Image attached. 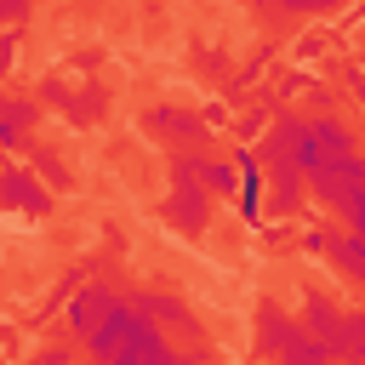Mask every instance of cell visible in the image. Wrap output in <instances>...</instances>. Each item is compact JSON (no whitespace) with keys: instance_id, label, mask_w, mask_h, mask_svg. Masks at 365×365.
<instances>
[{"instance_id":"6da1fadb","label":"cell","mask_w":365,"mask_h":365,"mask_svg":"<svg viewBox=\"0 0 365 365\" xmlns=\"http://www.w3.org/2000/svg\"><path fill=\"white\" fill-rule=\"evenodd\" d=\"M308 194H314L319 205H331V211H348V205L365 194V154L354 148V154L319 160V165L308 171Z\"/></svg>"},{"instance_id":"7a4b0ae2","label":"cell","mask_w":365,"mask_h":365,"mask_svg":"<svg viewBox=\"0 0 365 365\" xmlns=\"http://www.w3.org/2000/svg\"><path fill=\"white\" fill-rule=\"evenodd\" d=\"M336 154H354V131L336 114H302V125H297V165L314 171L319 160H336Z\"/></svg>"},{"instance_id":"3957f363","label":"cell","mask_w":365,"mask_h":365,"mask_svg":"<svg viewBox=\"0 0 365 365\" xmlns=\"http://www.w3.org/2000/svg\"><path fill=\"white\" fill-rule=\"evenodd\" d=\"M308 251H319L325 268H331L336 279H348V285L365 291V240H359L348 222H336V228H314V234H308Z\"/></svg>"},{"instance_id":"277c9868","label":"cell","mask_w":365,"mask_h":365,"mask_svg":"<svg viewBox=\"0 0 365 365\" xmlns=\"http://www.w3.org/2000/svg\"><path fill=\"white\" fill-rule=\"evenodd\" d=\"M125 302H131L143 319H154L165 336L200 342V319H194V308H188L182 297H171V291H125Z\"/></svg>"},{"instance_id":"5b68a950","label":"cell","mask_w":365,"mask_h":365,"mask_svg":"<svg viewBox=\"0 0 365 365\" xmlns=\"http://www.w3.org/2000/svg\"><path fill=\"white\" fill-rule=\"evenodd\" d=\"M148 325H154V319H143L131 302H120V308H114V314H108V319H103V325L86 336V354H91L97 365H114V359H120V354H125V348H131V342H137Z\"/></svg>"},{"instance_id":"8992f818","label":"cell","mask_w":365,"mask_h":365,"mask_svg":"<svg viewBox=\"0 0 365 365\" xmlns=\"http://www.w3.org/2000/svg\"><path fill=\"white\" fill-rule=\"evenodd\" d=\"M120 302H125V291H120V285L91 279V285H74V297H68V314H63V319H68V331L86 342V336H91V331H97Z\"/></svg>"},{"instance_id":"52a82bcc","label":"cell","mask_w":365,"mask_h":365,"mask_svg":"<svg viewBox=\"0 0 365 365\" xmlns=\"http://www.w3.org/2000/svg\"><path fill=\"white\" fill-rule=\"evenodd\" d=\"M165 222L177 234H205L211 222V194L200 177H171V194H165Z\"/></svg>"},{"instance_id":"ba28073f","label":"cell","mask_w":365,"mask_h":365,"mask_svg":"<svg viewBox=\"0 0 365 365\" xmlns=\"http://www.w3.org/2000/svg\"><path fill=\"white\" fill-rule=\"evenodd\" d=\"M297 342H308V325H302V314L279 308L274 297H268V302H257V348H262L268 359H279V354H291Z\"/></svg>"},{"instance_id":"9c48e42d","label":"cell","mask_w":365,"mask_h":365,"mask_svg":"<svg viewBox=\"0 0 365 365\" xmlns=\"http://www.w3.org/2000/svg\"><path fill=\"white\" fill-rule=\"evenodd\" d=\"M297 125H302V114H274V125L262 131L257 160H262L268 177H279V171H302V165H297ZM302 177H308V171H302Z\"/></svg>"},{"instance_id":"30bf717a","label":"cell","mask_w":365,"mask_h":365,"mask_svg":"<svg viewBox=\"0 0 365 365\" xmlns=\"http://www.w3.org/2000/svg\"><path fill=\"white\" fill-rule=\"evenodd\" d=\"M0 205L29 211V217H46L51 211V194H46V182H40L34 165H0Z\"/></svg>"},{"instance_id":"8fae6325","label":"cell","mask_w":365,"mask_h":365,"mask_svg":"<svg viewBox=\"0 0 365 365\" xmlns=\"http://www.w3.org/2000/svg\"><path fill=\"white\" fill-rule=\"evenodd\" d=\"M302 325H308V336H314L325 354L342 359V348H348V336H342V308H336L325 291H308V297H302Z\"/></svg>"},{"instance_id":"7c38bea8","label":"cell","mask_w":365,"mask_h":365,"mask_svg":"<svg viewBox=\"0 0 365 365\" xmlns=\"http://www.w3.org/2000/svg\"><path fill=\"white\" fill-rule=\"evenodd\" d=\"M148 131L160 143H177V148H200V137H205L200 114H182V108H154L148 114Z\"/></svg>"},{"instance_id":"4fadbf2b","label":"cell","mask_w":365,"mask_h":365,"mask_svg":"<svg viewBox=\"0 0 365 365\" xmlns=\"http://www.w3.org/2000/svg\"><path fill=\"white\" fill-rule=\"evenodd\" d=\"M34 120H40V103H34V97L0 91V148H17V143L34 131Z\"/></svg>"},{"instance_id":"5bb4252c","label":"cell","mask_w":365,"mask_h":365,"mask_svg":"<svg viewBox=\"0 0 365 365\" xmlns=\"http://www.w3.org/2000/svg\"><path fill=\"white\" fill-rule=\"evenodd\" d=\"M302 200H308V177H302V171H279V177H268V217H297Z\"/></svg>"},{"instance_id":"9a60e30c","label":"cell","mask_w":365,"mask_h":365,"mask_svg":"<svg viewBox=\"0 0 365 365\" xmlns=\"http://www.w3.org/2000/svg\"><path fill=\"white\" fill-rule=\"evenodd\" d=\"M200 182H205V194H211V200H234V194H240V165H228V160L205 154V171H200Z\"/></svg>"},{"instance_id":"2e32d148","label":"cell","mask_w":365,"mask_h":365,"mask_svg":"<svg viewBox=\"0 0 365 365\" xmlns=\"http://www.w3.org/2000/svg\"><path fill=\"white\" fill-rule=\"evenodd\" d=\"M342 336H348L342 359L348 365H365V308H342Z\"/></svg>"},{"instance_id":"e0dca14e","label":"cell","mask_w":365,"mask_h":365,"mask_svg":"<svg viewBox=\"0 0 365 365\" xmlns=\"http://www.w3.org/2000/svg\"><path fill=\"white\" fill-rule=\"evenodd\" d=\"M274 365H348V359H336V354H325V348H319V342L308 336V342H297L291 354H279Z\"/></svg>"},{"instance_id":"ac0fdd59","label":"cell","mask_w":365,"mask_h":365,"mask_svg":"<svg viewBox=\"0 0 365 365\" xmlns=\"http://www.w3.org/2000/svg\"><path fill=\"white\" fill-rule=\"evenodd\" d=\"M34 171L51 182V188H74V177H68V165L57 160V154H46V148H34Z\"/></svg>"},{"instance_id":"d6986e66","label":"cell","mask_w":365,"mask_h":365,"mask_svg":"<svg viewBox=\"0 0 365 365\" xmlns=\"http://www.w3.org/2000/svg\"><path fill=\"white\" fill-rule=\"evenodd\" d=\"M279 11H297V17H331L342 11V0H274Z\"/></svg>"},{"instance_id":"ffe728a7","label":"cell","mask_w":365,"mask_h":365,"mask_svg":"<svg viewBox=\"0 0 365 365\" xmlns=\"http://www.w3.org/2000/svg\"><path fill=\"white\" fill-rule=\"evenodd\" d=\"M103 103H108V97H103L97 86H86V97H74V103H68V114H74V120H97V114H103Z\"/></svg>"},{"instance_id":"44dd1931","label":"cell","mask_w":365,"mask_h":365,"mask_svg":"<svg viewBox=\"0 0 365 365\" xmlns=\"http://www.w3.org/2000/svg\"><path fill=\"white\" fill-rule=\"evenodd\" d=\"M29 17V0H0V29H17Z\"/></svg>"},{"instance_id":"7402d4cb","label":"cell","mask_w":365,"mask_h":365,"mask_svg":"<svg viewBox=\"0 0 365 365\" xmlns=\"http://www.w3.org/2000/svg\"><path fill=\"white\" fill-rule=\"evenodd\" d=\"M29 365H74V354H68V348H40Z\"/></svg>"},{"instance_id":"603a6c76","label":"cell","mask_w":365,"mask_h":365,"mask_svg":"<svg viewBox=\"0 0 365 365\" xmlns=\"http://www.w3.org/2000/svg\"><path fill=\"white\" fill-rule=\"evenodd\" d=\"M342 222H348V228H354V234L365 240V194H359V200H354V205L342 211Z\"/></svg>"},{"instance_id":"cb8c5ba5","label":"cell","mask_w":365,"mask_h":365,"mask_svg":"<svg viewBox=\"0 0 365 365\" xmlns=\"http://www.w3.org/2000/svg\"><path fill=\"white\" fill-rule=\"evenodd\" d=\"M11 63H17V34H6V46H0V80L11 74Z\"/></svg>"},{"instance_id":"d4e9b609","label":"cell","mask_w":365,"mask_h":365,"mask_svg":"<svg viewBox=\"0 0 365 365\" xmlns=\"http://www.w3.org/2000/svg\"><path fill=\"white\" fill-rule=\"evenodd\" d=\"M177 365H211V354H205V348H200V342H188V348H182V354H177Z\"/></svg>"},{"instance_id":"484cf974","label":"cell","mask_w":365,"mask_h":365,"mask_svg":"<svg viewBox=\"0 0 365 365\" xmlns=\"http://www.w3.org/2000/svg\"><path fill=\"white\" fill-rule=\"evenodd\" d=\"M257 131H268V114H245L240 120V137H257Z\"/></svg>"},{"instance_id":"4316f807","label":"cell","mask_w":365,"mask_h":365,"mask_svg":"<svg viewBox=\"0 0 365 365\" xmlns=\"http://www.w3.org/2000/svg\"><path fill=\"white\" fill-rule=\"evenodd\" d=\"M348 91H354V97H359V108H365V68H354V74H348Z\"/></svg>"},{"instance_id":"83f0119b","label":"cell","mask_w":365,"mask_h":365,"mask_svg":"<svg viewBox=\"0 0 365 365\" xmlns=\"http://www.w3.org/2000/svg\"><path fill=\"white\" fill-rule=\"evenodd\" d=\"M6 34H11V29H0V46H6Z\"/></svg>"},{"instance_id":"f1b7e54d","label":"cell","mask_w":365,"mask_h":365,"mask_svg":"<svg viewBox=\"0 0 365 365\" xmlns=\"http://www.w3.org/2000/svg\"><path fill=\"white\" fill-rule=\"evenodd\" d=\"M359 308H365V297H359Z\"/></svg>"}]
</instances>
